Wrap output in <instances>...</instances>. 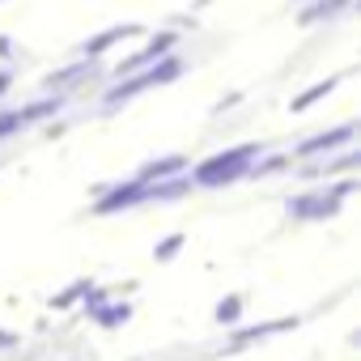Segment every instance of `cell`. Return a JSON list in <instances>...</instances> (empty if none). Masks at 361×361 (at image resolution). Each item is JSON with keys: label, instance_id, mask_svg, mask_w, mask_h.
I'll use <instances>...</instances> for the list:
<instances>
[{"label": "cell", "instance_id": "8992f818", "mask_svg": "<svg viewBox=\"0 0 361 361\" xmlns=\"http://www.w3.org/2000/svg\"><path fill=\"white\" fill-rule=\"evenodd\" d=\"M128 35H132V26H115V30H106V35H98L94 43H85V51H90V56H98V51H106L111 43H119V39H128Z\"/></svg>", "mask_w": 361, "mask_h": 361}, {"label": "cell", "instance_id": "9c48e42d", "mask_svg": "<svg viewBox=\"0 0 361 361\" xmlns=\"http://www.w3.org/2000/svg\"><path fill=\"white\" fill-rule=\"evenodd\" d=\"M323 94H331V81H327V85H314V90H310V94H302V98H298V102H293V106H298V111H302V106H310V102H314V98H323Z\"/></svg>", "mask_w": 361, "mask_h": 361}, {"label": "cell", "instance_id": "277c9868", "mask_svg": "<svg viewBox=\"0 0 361 361\" xmlns=\"http://www.w3.org/2000/svg\"><path fill=\"white\" fill-rule=\"evenodd\" d=\"M166 47H174V35H161V39H153V43H149V47H145V51H140V56H136L132 64H123L119 73H132V68H140V64H149V60L166 56Z\"/></svg>", "mask_w": 361, "mask_h": 361}, {"label": "cell", "instance_id": "4fadbf2b", "mask_svg": "<svg viewBox=\"0 0 361 361\" xmlns=\"http://www.w3.org/2000/svg\"><path fill=\"white\" fill-rule=\"evenodd\" d=\"M5 90H9V77H5V73H0V94H5Z\"/></svg>", "mask_w": 361, "mask_h": 361}, {"label": "cell", "instance_id": "52a82bcc", "mask_svg": "<svg viewBox=\"0 0 361 361\" xmlns=\"http://www.w3.org/2000/svg\"><path fill=\"white\" fill-rule=\"evenodd\" d=\"M340 9H348V0H323V5L306 9V18H302V22H319V18H327V13H340Z\"/></svg>", "mask_w": 361, "mask_h": 361}, {"label": "cell", "instance_id": "ba28073f", "mask_svg": "<svg viewBox=\"0 0 361 361\" xmlns=\"http://www.w3.org/2000/svg\"><path fill=\"white\" fill-rule=\"evenodd\" d=\"M188 188V178H170V183H157V188H145V196H178Z\"/></svg>", "mask_w": 361, "mask_h": 361}, {"label": "cell", "instance_id": "8fae6325", "mask_svg": "<svg viewBox=\"0 0 361 361\" xmlns=\"http://www.w3.org/2000/svg\"><path fill=\"white\" fill-rule=\"evenodd\" d=\"M22 123H18V115H0V136H9V132H18Z\"/></svg>", "mask_w": 361, "mask_h": 361}, {"label": "cell", "instance_id": "30bf717a", "mask_svg": "<svg viewBox=\"0 0 361 361\" xmlns=\"http://www.w3.org/2000/svg\"><path fill=\"white\" fill-rule=\"evenodd\" d=\"M178 243H183V238H178V234H174V238H166V243L157 247V259H170V255L178 251Z\"/></svg>", "mask_w": 361, "mask_h": 361}, {"label": "cell", "instance_id": "3957f363", "mask_svg": "<svg viewBox=\"0 0 361 361\" xmlns=\"http://www.w3.org/2000/svg\"><path fill=\"white\" fill-rule=\"evenodd\" d=\"M136 200H145V183H132V188H123V192L102 196V200H98V209H102V213H111V209H123V204H136Z\"/></svg>", "mask_w": 361, "mask_h": 361}, {"label": "cell", "instance_id": "7a4b0ae2", "mask_svg": "<svg viewBox=\"0 0 361 361\" xmlns=\"http://www.w3.org/2000/svg\"><path fill=\"white\" fill-rule=\"evenodd\" d=\"M170 77H178V60H166L161 68H153V73H140V77H132L128 85L111 90V94H106V106H115V102H123V98H132V94L149 90V85H161V81H170Z\"/></svg>", "mask_w": 361, "mask_h": 361}, {"label": "cell", "instance_id": "5b68a950", "mask_svg": "<svg viewBox=\"0 0 361 361\" xmlns=\"http://www.w3.org/2000/svg\"><path fill=\"white\" fill-rule=\"evenodd\" d=\"M348 136H353V128H340V132H327V136L306 140L298 153H302V157H314V153H323V149H331V145H340V140H348Z\"/></svg>", "mask_w": 361, "mask_h": 361}, {"label": "cell", "instance_id": "6da1fadb", "mask_svg": "<svg viewBox=\"0 0 361 361\" xmlns=\"http://www.w3.org/2000/svg\"><path fill=\"white\" fill-rule=\"evenodd\" d=\"M251 157H255V145H243V149H230V153H221V157H209V161L196 170V183H200V188L234 183V178H243V174H247Z\"/></svg>", "mask_w": 361, "mask_h": 361}, {"label": "cell", "instance_id": "7c38bea8", "mask_svg": "<svg viewBox=\"0 0 361 361\" xmlns=\"http://www.w3.org/2000/svg\"><path fill=\"white\" fill-rule=\"evenodd\" d=\"M234 314H238V298H234V302H221V310H217V319L226 323V319H234Z\"/></svg>", "mask_w": 361, "mask_h": 361}]
</instances>
